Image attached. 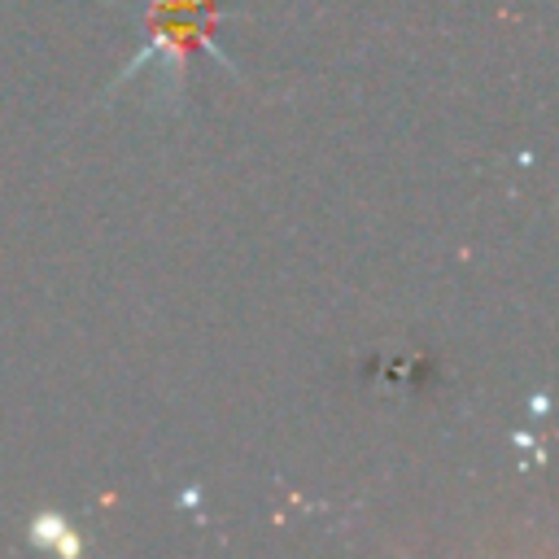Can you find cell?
<instances>
[{
  "label": "cell",
  "instance_id": "obj_1",
  "mask_svg": "<svg viewBox=\"0 0 559 559\" xmlns=\"http://www.w3.org/2000/svg\"><path fill=\"white\" fill-rule=\"evenodd\" d=\"M218 9H223V0H135V26H140L144 44L127 61V70H118V79L109 83V92H118L144 66H157V92H153V100L162 109H179L183 105V83H188L192 57H210L227 74L240 79L236 61L214 44Z\"/></svg>",
  "mask_w": 559,
  "mask_h": 559
}]
</instances>
